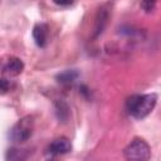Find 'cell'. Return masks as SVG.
<instances>
[{"label": "cell", "instance_id": "obj_5", "mask_svg": "<svg viewBox=\"0 0 161 161\" xmlns=\"http://www.w3.org/2000/svg\"><path fill=\"white\" fill-rule=\"evenodd\" d=\"M33 38L38 47H44L48 38V26L45 24H38L33 29Z\"/></svg>", "mask_w": 161, "mask_h": 161}, {"label": "cell", "instance_id": "obj_7", "mask_svg": "<svg viewBox=\"0 0 161 161\" xmlns=\"http://www.w3.org/2000/svg\"><path fill=\"white\" fill-rule=\"evenodd\" d=\"M107 19H108V11L106 8H101L99 11H98V15H97V21H96V31H94V36L99 35L106 24H107Z\"/></svg>", "mask_w": 161, "mask_h": 161}, {"label": "cell", "instance_id": "obj_9", "mask_svg": "<svg viewBox=\"0 0 161 161\" xmlns=\"http://www.w3.org/2000/svg\"><path fill=\"white\" fill-rule=\"evenodd\" d=\"M57 113H58V117L60 119H64L68 116V107H67V104L63 103V102H59L57 104Z\"/></svg>", "mask_w": 161, "mask_h": 161}, {"label": "cell", "instance_id": "obj_8", "mask_svg": "<svg viewBox=\"0 0 161 161\" xmlns=\"http://www.w3.org/2000/svg\"><path fill=\"white\" fill-rule=\"evenodd\" d=\"M77 75H78L77 72H74V70H67V72L59 74V75H58V79H59V82L63 83V84H69V83L74 82V79L77 78Z\"/></svg>", "mask_w": 161, "mask_h": 161}, {"label": "cell", "instance_id": "obj_6", "mask_svg": "<svg viewBox=\"0 0 161 161\" xmlns=\"http://www.w3.org/2000/svg\"><path fill=\"white\" fill-rule=\"evenodd\" d=\"M23 69H24L23 62L19 58H15V57H11L6 62V64L4 65V72L10 74V75H18L23 72Z\"/></svg>", "mask_w": 161, "mask_h": 161}, {"label": "cell", "instance_id": "obj_12", "mask_svg": "<svg viewBox=\"0 0 161 161\" xmlns=\"http://www.w3.org/2000/svg\"><path fill=\"white\" fill-rule=\"evenodd\" d=\"M57 5H60V6H67V5H72L73 3L72 1H67V3H63V1H55Z\"/></svg>", "mask_w": 161, "mask_h": 161}, {"label": "cell", "instance_id": "obj_4", "mask_svg": "<svg viewBox=\"0 0 161 161\" xmlns=\"http://www.w3.org/2000/svg\"><path fill=\"white\" fill-rule=\"evenodd\" d=\"M72 150V145L70 141L65 137H60L57 138L55 141L52 142V145L49 146V152L53 155H60V153H67Z\"/></svg>", "mask_w": 161, "mask_h": 161}, {"label": "cell", "instance_id": "obj_11", "mask_svg": "<svg viewBox=\"0 0 161 161\" xmlns=\"http://www.w3.org/2000/svg\"><path fill=\"white\" fill-rule=\"evenodd\" d=\"M0 87H1L3 93H5V92L10 88V84H9V82H8L6 78H1V80H0Z\"/></svg>", "mask_w": 161, "mask_h": 161}, {"label": "cell", "instance_id": "obj_1", "mask_svg": "<svg viewBox=\"0 0 161 161\" xmlns=\"http://www.w3.org/2000/svg\"><path fill=\"white\" fill-rule=\"evenodd\" d=\"M156 102H157V96L155 93L135 94L127 99L126 108L132 117L141 119L152 112V109L156 106Z\"/></svg>", "mask_w": 161, "mask_h": 161}, {"label": "cell", "instance_id": "obj_10", "mask_svg": "<svg viewBox=\"0 0 161 161\" xmlns=\"http://www.w3.org/2000/svg\"><path fill=\"white\" fill-rule=\"evenodd\" d=\"M155 1H143V3H141V8L145 10V11H147V13H150L151 10H153V8H155Z\"/></svg>", "mask_w": 161, "mask_h": 161}, {"label": "cell", "instance_id": "obj_2", "mask_svg": "<svg viewBox=\"0 0 161 161\" xmlns=\"http://www.w3.org/2000/svg\"><path fill=\"white\" fill-rule=\"evenodd\" d=\"M127 161H148L151 157V148L142 138H135L123 151Z\"/></svg>", "mask_w": 161, "mask_h": 161}, {"label": "cell", "instance_id": "obj_3", "mask_svg": "<svg viewBox=\"0 0 161 161\" xmlns=\"http://www.w3.org/2000/svg\"><path fill=\"white\" fill-rule=\"evenodd\" d=\"M33 128H34L33 118L29 116L24 117V118L19 119L18 123L13 127V130L10 132V137L15 142H25L33 135Z\"/></svg>", "mask_w": 161, "mask_h": 161}]
</instances>
